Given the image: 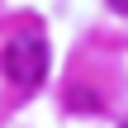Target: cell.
Returning a JSON list of instances; mask_svg holds the SVG:
<instances>
[{
  "label": "cell",
  "mask_w": 128,
  "mask_h": 128,
  "mask_svg": "<svg viewBox=\"0 0 128 128\" xmlns=\"http://www.w3.org/2000/svg\"><path fill=\"white\" fill-rule=\"evenodd\" d=\"M5 76L14 90H38L48 81V38L38 28H24L5 43Z\"/></svg>",
  "instance_id": "obj_1"
},
{
  "label": "cell",
  "mask_w": 128,
  "mask_h": 128,
  "mask_svg": "<svg viewBox=\"0 0 128 128\" xmlns=\"http://www.w3.org/2000/svg\"><path fill=\"white\" fill-rule=\"evenodd\" d=\"M109 10L114 14H128V0H109Z\"/></svg>",
  "instance_id": "obj_2"
}]
</instances>
